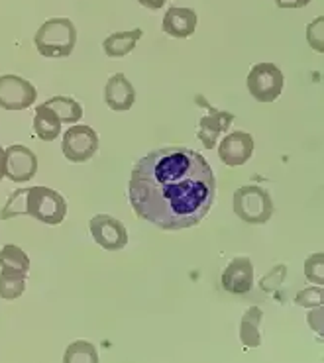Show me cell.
I'll return each mask as SVG.
<instances>
[{"label":"cell","mask_w":324,"mask_h":363,"mask_svg":"<svg viewBox=\"0 0 324 363\" xmlns=\"http://www.w3.org/2000/svg\"><path fill=\"white\" fill-rule=\"evenodd\" d=\"M323 24H324V20L323 16H320V18H316L313 24H308L307 28L308 43H311V48L318 51V53H323Z\"/></svg>","instance_id":"d4e9b609"},{"label":"cell","mask_w":324,"mask_h":363,"mask_svg":"<svg viewBox=\"0 0 324 363\" xmlns=\"http://www.w3.org/2000/svg\"><path fill=\"white\" fill-rule=\"evenodd\" d=\"M61 118L53 112L45 102L35 108L34 114V132L42 142H53L61 134Z\"/></svg>","instance_id":"9a60e30c"},{"label":"cell","mask_w":324,"mask_h":363,"mask_svg":"<svg viewBox=\"0 0 324 363\" xmlns=\"http://www.w3.org/2000/svg\"><path fill=\"white\" fill-rule=\"evenodd\" d=\"M295 303L298 306H307V308H316L323 304V287H308L305 291H301L295 298Z\"/></svg>","instance_id":"603a6c76"},{"label":"cell","mask_w":324,"mask_h":363,"mask_svg":"<svg viewBox=\"0 0 324 363\" xmlns=\"http://www.w3.org/2000/svg\"><path fill=\"white\" fill-rule=\"evenodd\" d=\"M6 177V150L0 145V181Z\"/></svg>","instance_id":"83f0119b"},{"label":"cell","mask_w":324,"mask_h":363,"mask_svg":"<svg viewBox=\"0 0 324 363\" xmlns=\"http://www.w3.org/2000/svg\"><path fill=\"white\" fill-rule=\"evenodd\" d=\"M91 228V236L94 238V242L108 250V252H116L122 250L124 245L128 244V230L120 222L118 218H112L108 214H96L89 222Z\"/></svg>","instance_id":"ba28073f"},{"label":"cell","mask_w":324,"mask_h":363,"mask_svg":"<svg viewBox=\"0 0 324 363\" xmlns=\"http://www.w3.org/2000/svg\"><path fill=\"white\" fill-rule=\"evenodd\" d=\"M254 155V138L247 132H232L218 145V157L224 165H244Z\"/></svg>","instance_id":"9c48e42d"},{"label":"cell","mask_w":324,"mask_h":363,"mask_svg":"<svg viewBox=\"0 0 324 363\" xmlns=\"http://www.w3.org/2000/svg\"><path fill=\"white\" fill-rule=\"evenodd\" d=\"M38 171V157L26 145L6 147V177L14 183H26Z\"/></svg>","instance_id":"30bf717a"},{"label":"cell","mask_w":324,"mask_h":363,"mask_svg":"<svg viewBox=\"0 0 324 363\" xmlns=\"http://www.w3.org/2000/svg\"><path fill=\"white\" fill-rule=\"evenodd\" d=\"M205 106L208 108V114L199 120V140L203 142L206 150H214L218 144V135L228 132L234 122V114L226 112V110L213 108L208 102H205Z\"/></svg>","instance_id":"8fae6325"},{"label":"cell","mask_w":324,"mask_h":363,"mask_svg":"<svg viewBox=\"0 0 324 363\" xmlns=\"http://www.w3.org/2000/svg\"><path fill=\"white\" fill-rule=\"evenodd\" d=\"M285 275H287V267H285V265H277L269 275H265V277L262 279V289L267 291V293L279 289L283 285V281H285Z\"/></svg>","instance_id":"cb8c5ba5"},{"label":"cell","mask_w":324,"mask_h":363,"mask_svg":"<svg viewBox=\"0 0 324 363\" xmlns=\"http://www.w3.org/2000/svg\"><path fill=\"white\" fill-rule=\"evenodd\" d=\"M222 287L234 295H244L254 285V265L250 257H236L222 273Z\"/></svg>","instance_id":"7c38bea8"},{"label":"cell","mask_w":324,"mask_h":363,"mask_svg":"<svg viewBox=\"0 0 324 363\" xmlns=\"http://www.w3.org/2000/svg\"><path fill=\"white\" fill-rule=\"evenodd\" d=\"M45 104L65 124H77L79 120L83 118V106L75 99H71V96H52L50 101H45Z\"/></svg>","instance_id":"d6986e66"},{"label":"cell","mask_w":324,"mask_h":363,"mask_svg":"<svg viewBox=\"0 0 324 363\" xmlns=\"http://www.w3.org/2000/svg\"><path fill=\"white\" fill-rule=\"evenodd\" d=\"M308 2H313V0H275V4L279 9H303Z\"/></svg>","instance_id":"484cf974"},{"label":"cell","mask_w":324,"mask_h":363,"mask_svg":"<svg viewBox=\"0 0 324 363\" xmlns=\"http://www.w3.org/2000/svg\"><path fill=\"white\" fill-rule=\"evenodd\" d=\"M142 6H145V9H150V10H157V9H162L163 4L167 2V0H138Z\"/></svg>","instance_id":"4316f807"},{"label":"cell","mask_w":324,"mask_h":363,"mask_svg":"<svg viewBox=\"0 0 324 363\" xmlns=\"http://www.w3.org/2000/svg\"><path fill=\"white\" fill-rule=\"evenodd\" d=\"M216 196V179L208 161L189 147H163L136 161L128 199L138 218L162 230L201 224Z\"/></svg>","instance_id":"6da1fadb"},{"label":"cell","mask_w":324,"mask_h":363,"mask_svg":"<svg viewBox=\"0 0 324 363\" xmlns=\"http://www.w3.org/2000/svg\"><path fill=\"white\" fill-rule=\"evenodd\" d=\"M234 212L246 224H265L273 216L272 194L257 185L240 186L234 193Z\"/></svg>","instance_id":"277c9868"},{"label":"cell","mask_w":324,"mask_h":363,"mask_svg":"<svg viewBox=\"0 0 324 363\" xmlns=\"http://www.w3.org/2000/svg\"><path fill=\"white\" fill-rule=\"evenodd\" d=\"M26 289V277L24 275H14V273H4L0 271V296L4 301H14L22 296Z\"/></svg>","instance_id":"44dd1931"},{"label":"cell","mask_w":324,"mask_h":363,"mask_svg":"<svg viewBox=\"0 0 324 363\" xmlns=\"http://www.w3.org/2000/svg\"><path fill=\"white\" fill-rule=\"evenodd\" d=\"M264 318V311L259 306H250L244 316H242V324H240V340L246 347H257L262 344V336H259V324Z\"/></svg>","instance_id":"ac0fdd59"},{"label":"cell","mask_w":324,"mask_h":363,"mask_svg":"<svg viewBox=\"0 0 324 363\" xmlns=\"http://www.w3.org/2000/svg\"><path fill=\"white\" fill-rule=\"evenodd\" d=\"M323 259V254H315L311 255L307 262H305V277H307L311 283H315V285H323L324 283Z\"/></svg>","instance_id":"7402d4cb"},{"label":"cell","mask_w":324,"mask_h":363,"mask_svg":"<svg viewBox=\"0 0 324 363\" xmlns=\"http://www.w3.org/2000/svg\"><path fill=\"white\" fill-rule=\"evenodd\" d=\"M65 363H96L99 362V354L96 347L91 342L85 340H77L67 347V352L63 355Z\"/></svg>","instance_id":"ffe728a7"},{"label":"cell","mask_w":324,"mask_h":363,"mask_svg":"<svg viewBox=\"0 0 324 363\" xmlns=\"http://www.w3.org/2000/svg\"><path fill=\"white\" fill-rule=\"evenodd\" d=\"M38 99L35 86L18 75H0V108L26 110Z\"/></svg>","instance_id":"52a82bcc"},{"label":"cell","mask_w":324,"mask_h":363,"mask_svg":"<svg viewBox=\"0 0 324 363\" xmlns=\"http://www.w3.org/2000/svg\"><path fill=\"white\" fill-rule=\"evenodd\" d=\"M142 30L136 28L132 32H116V34L108 35L103 42V50L108 57H124L130 51L136 48L138 40L142 38Z\"/></svg>","instance_id":"2e32d148"},{"label":"cell","mask_w":324,"mask_h":363,"mask_svg":"<svg viewBox=\"0 0 324 363\" xmlns=\"http://www.w3.org/2000/svg\"><path fill=\"white\" fill-rule=\"evenodd\" d=\"M196 30V12L193 9H173L167 10L163 16V32L171 38H189Z\"/></svg>","instance_id":"5bb4252c"},{"label":"cell","mask_w":324,"mask_h":363,"mask_svg":"<svg viewBox=\"0 0 324 363\" xmlns=\"http://www.w3.org/2000/svg\"><path fill=\"white\" fill-rule=\"evenodd\" d=\"M285 86L283 71L273 63H257L247 73V91L259 102L277 101Z\"/></svg>","instance_id":"5b68a950"},{"label":"cell","mask_w":324,"mask_h":363,"mask_svg":"<svg viewBox=\"0 0 324 363\" xmlns=\"http://www.w3.org/2000/svg\"><path fill=\"white\" fill-rule=\"evenodd\" d=\"M34 43L43 57H69L77 43L75 24L69 18H52L40 26L34 35Z\"/></svg>","instance_id":"3957f363"},{"label":"cell","mask_w":324,"mask_h":363,"mask_svg":"<svg viewBox=\"0 0 324 363\" xmlns=\"http://www.w3.org/2000/svg\"><path fill=\"white\" fill-rule=\"evenodd\" d=\"M65 160L71 163H85L93 160L94 153L99 152V135L91 126L77 124L69 128L63 134V144H61Z\"/></svg>","instance_id":"8992f818"},{"label":"cell","mask_w":324,"mask_h":363,"mask_svg":"<svg viewBox=\"0 0 324 363\" xmlns=\"http://www.w3.org/2000/svg\"><path fill=\"white\" fill-rule=\"evenodd\" d=\"M136 91L124 73H116L108 79L104 86V102L114 112H126L134 106Z\"/></svg>","instance_id":"4fadbf2b"},{"label":"cell","mask_w":324,"mask_h":363,"mask_svg":"<svg viewBox=\"0 0 324 363\" xmlns=\"http://www.w3.org/2000/svg\"><path fill=\"white\" fill-rule=\"evenodd\" d=\"M0 269L4 271V273H14V275L28 277V273H30V257L18 245H4L0 250Z\"/></svg>","instance_id":"e0dca14e"},{"label":"cell","mask_w":324,"mask_h":363,"mask_svg":"<svg viewBox=\"0 0 324 363\" xmlns=\"http://www.w3.org/2000/svg\"><path fill=\"white\" fill-rule=\"evenodd\" d=\"M24 214L40 220L43 224L57 226L67 216V201L50 186L20 189L10 194L6 206L0 211V220L16 218Z\"/></svg>","instance_id":"7a4b0ae2"}]
</instances>
